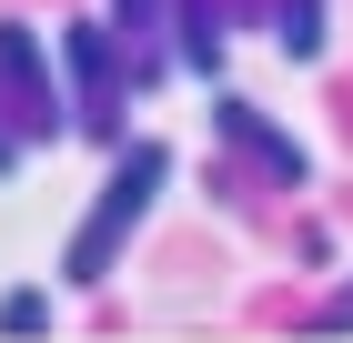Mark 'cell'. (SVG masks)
I'll return each instance as SVG.
<instances>
[{
  "instance_id": "cell-3",
  "label": "cell",
  "mask_w": 353,
  "mask_h": 343,
  "mask_svg": "<svg viewBox=\"0 0 353 343\" xmlns=\"http://www.w3.org/2000/svg\"><path fill=\"white\" fill-rule=\"evenodd\" d=\"M212 132L232 141L252 172H272L283 192H303V182H313V152H303L293 132H272V121H263V101H243V91H222V101H212Z\"/></svg>"
},
{
  "instance_id": "cell-4",
  "label": "cell",
  "mask_w": 353,
  "mask_h": 343,
  "mask_svg": "<svg viewBox=\"0 0 353 343\" xmlns=\"http://www.w3.org/2000/svg\"><path fill=\"white\" fill-rule=\"evenodd\" d=\"M61 51H71V71H81V121L91 132H121V51H111V30L81 21Z\"/></svg>"
},
{
  "instance_id": "cell-1",
  "label": "cell",
  "mask_w": 353,
  "mask_h": 343,
  "mask_svg": "<svg viewBox=\"0 0 353 343\" xmlns=\"http://www.w3.org/2000/svg\"><path fill=\"white\" fill-rule=\"evenodd\" d=\"M162 192H172V141H121L111 152V172H101V192H91V212L71 222V242H61V283H111L121 273V253H132V233L162 212Z\"/></svg>"
},
{
  "instance_id": "cell-8",
  "label": "cell",
  "mask_w": 353,
  "mask_h": 343,
  "mask_svg": "<svg viewBox=\"0 0 353 343\" xmlns=\"http://www.w3.org/2000/svg\"><path fill=\"white\" fill-rule=\"evenodd\" d=\"M313 333H353V273L323 293V303H313Z\"/></svg>"
},
{
  "instance_id": "cell-5",
  "label": "cell",
  "mask_w": 353,
  "mask_h": 343,
  "mask_svg": "<svg viewBox=\"0 0 353 343\" xmlns=\"http://www.w3.org/2000/svg\"><path fill=\"white\" fill-rule=\"evenodd\" d=\"M272 41H283V61H323L333 0H272Z\"/></svg>"
},
{
  "instance_id": "cell-6",
  "label": "cell",
  "mask_w": 353,
  "mask_h": 343,
  "mask_svg": "<svg viewBox=\"0 0 353 343\" xmlns=\"http://www.w3.org/2000/svg\"><path fill=\"white\" fill-rule=\"evenodd\" d=\"M111 30L132 41V81H162V61H152V30H162V0H111Z\"/></svg>"
},
{
  "instance_id": "cell-2",
  "label": "cell",
  "mask_w": 353,
  "mask_h": 343,
  "mask_svg": "<svg viewBox=\"0 0 353 343\" xmlns=\"http://www.w3.org/2000/svg\"><path fill=\"white\" fill-rule=\"evenodd\" d=\"M0 111L21 121V141H30V152L71 132V101H61V81H51V51H41L21 21H0Z\"/></svg>"
},
{
  "instance_id": "cell-9",
  "label": "cell",
  "mask_w": 353,
  "mask_h": 343,
  "mask_svg": "<svg viewBox=\"0 0 353 343\" xmlns=\"http://www.w3.org/2000/svg\"><path fill=\"white\" fill-rule=\"evenodd\" d=\"M30 161V141H21V121H10V111H0V182H10V172H21Z\"/></svg>"
},
{
  "instance_id": "cell-7",
  "label": "cell",
  "mask_w": 353,
  "mask_h": 343,
  "mask_svg": "<svg viewBox=\"0 0 353 343\" xmlns=\"http://www.w3.org/2000/svg\"><path fill=\"white\" fill-rule=\"evenodd\" d=\"M0 333H10V343H30V333H51V293H41V283H21V293H0Z\"/></svg>"
}]
</instances>
